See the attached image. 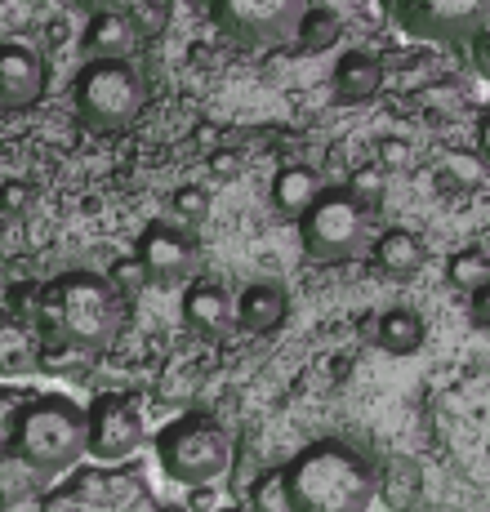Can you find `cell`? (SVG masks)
I'll return each instance as SVG.
<instances>
[{"mask_svg": "<svg viewBox=\"0 0 490 512\" xmlns=\"http://www.w3.org/2000/svg\"><path fill=\"white\" fill-rule=\"evenodd\" d=\"M143 41V18L134 9H98L81 27L85 58H130Z\"/></svg>", "mask_w": 490, "mask_h": 512, "instance_id": "12", "label": "cell"}, {"mask_svg": "<svg viewBox=\"0 0 490 512\" xmlns=\"http://www.w3.org/2000/svg\"><path fill=\"white\" fill-rule=\"evenodd\" d=\"M450 277H455L459 285H482V281H490V268H486V259L482 254H455V263H450Z\"/></svg>", "mask_w": 490, "mask_h": 512, "instance_id": "23", "label": "cell"}, {"mask_svg": "<svg viewBox=\"0 0 490 512\" xmlns=\"http://www.w3.org/2000/svg\"><path fill=\"white\" fill-rule=\"evenodd\" d=\"M170 205H174V214L183 219V228H196V223L205 219V192L201 187H179V192L170 196Z\"/></svg>", "mask_w": 490, "mask_h": 512, "instance_id": "22", "label": "cell"}, {"mask_svg": "<svg viewBox=\"0 0 490 512\" xmlns=\"http://www.w3.org/2000/svg\"><path fill=\"white\" fill-rule=\"evenodd\" d=\"M9 401H14V392L0 388V464L9 459Z\"/></svg>", "mask_w": 490, "mask_h": 512, "instance_id": "27", "label": "cell"}, {"mask_svg": "<svg viewBox=\"0 0 490 512\" xmlns=\"http://www.w3.org/2000/svg\"><path fill=\"white\" fill-rule=\"evenodd\" d=\"M245 499H250V512H290V495H286V477H281V468L263 472V477L245 490Z\"/></svg>", "mask_w": 490, "mask_h": 512, "instance_id": "20", "label": "cell"}, {"mask_svg": "<svg viewBox=\"0 0 490 512\" xmlns=\"http://www.w3.org/2000/svg\"><path fill=\"white\" fill-rule=\"evenodd\" d=\"M156 464L174 486H214L232 468V441L210 415H183L156 432Z\"/></svg>", "mask_w": 490, "mask_h": 512, "instance_id": "5", "label": "cell"}, {"mask_svg": "<svg viewBox=\"0 0 490 512\" xmlns=\"http://www.w3.org/2000/svg\"><path fill=\"white\" fill-rule=\"evenodd\" d=\"M335 41H339V14H335V9H312L308 5V14H303L294 45L308 49V54H321V49L335 45Z\"/></svg>", "mask_w": 490, "mask_h": 512, "instance_id": "19", "label": "cell"}, {"mask_svg": "<svg viewBox=\"0 0 490 512\" xmlns=\"http://www.w3.org/2000/svg\"><path fill=\"white\" fill-rule=\"evenodd\" d=\"M424 241L406 228H388L384 236L375 241V263L388 272V277H415L424 268Z\"/></svg>", "mask_w": 490, "mask_h": 512, "instance_id": "17", "label": "cell"}, {"mask_svg": "<svg viewBox=\"0 0 490 512\" xmlns=\"http://www.w3.org/2000/svg\"><path fill=\"white\" fill-rule=\"evenodd\" d=\"M147 103V81L130 58H85L72 76V107L90 130H125Z\"/></svg>", "mask_w": 490, "mask_h": 512, "instance_id": "4", "label": "cell"}, {"mask_svg": "<svg viewBox=\"0 0 490 512\" xmlns=\"http://www.w3.org/2000/svg\"><path fill=\"white\" fill-rule=\"evenodd\" d=\"M143 415L125 392H98L85 406V455L98 464H121L143 446Z\"/></svg>", "mask_w": 490, "mask_h": 512, "instance_id": "9", "label": "cell"}, {"mask_svg": "<svg viewBox=\"0 0 490 512\" xmlns=\"http://www.w3.org/2000/svg\"><path fill=\"white\" fill-rule=\"evenodd\" d=\"M143 0H76V9H85V14H98V9H134L139 14Z\"/></svg>", "mask_w": 490, "mask_h": 512, "instance_id": "28", "label": "cell"}, {"mask_svg": "<svg viewBox=\"0 0 490 512\" xmlns=\"http://www.w3.org/2000/svg\"><path fill=\"white\" fill-rule=\"evenodd\" d=\"M464 54H468V63H473V67H477V72H482V76H486V81H490V23L482 27V36H477V41H473V45H468V49H464Z\"/></svg>", "mask_w": 490, "mask_h": 512, "instance_id": "25", "label": "cell"}, {"mask_svg": "<svg viewBox=\"0 0 490 512\" xmlns=\"http://www.w3.org/2000/svg\"><path fill=\"white\" fill-rule=\"evenodd\" d=\"M183 321L205 334V339H228L232 326H237V308H232V294L223 290L219 281L196 277L183 294Z\"/></svg>", "mask_w": 490, "mask_h": 512, "instance_id": "13", "label": "cell"}, {"mask_svg": "<svg viewBox=\"0 0 490 512\" xmlns=\"http://www.w3.org/2000/svg\"><path fill=\"white\" fill-rule=\"evenodd\" d=\"M232 308H237V330L268 334V330H277L281 321H286L290 299H286V290H281L277 281H254V285H245L237 299H232Z\"/></svg>", "mask_w": 490, "mask_h": 512, "instance_id": "14", "label": "cell"}, {"mask_svg": "<svg viewBox=\"0 0 490 512\" xmlns=\"http://www.w3.org/2000/svg\"><path fill=\"white\" fill-rule=\"evenodd\" d=\"M214 512H245V508H214Z\"/></svg>", "mask_w": 490, "mask_h": 512, "instance_id": "32", "label": "cell"}, {"mask_svg": "<svg viewBox=\"0 0 490 512\" xmlns=\"http://www.w3.org/2000/svg\"><path fill=\"white\" fill-rule=\"evenodd\" d=\"M312 0H205L210 23L228 45L259 54V49H281L299 36V23Z\"/></svg>", "mask_w": 490, "mask_h": 512, "instance_id": "7", "label": "cell"}, {"mask_svg": "<svg viewBox=\"0 0 490 512\" xmlns=\"http://www.w3.org/2000/svg\"><path fill=\"white\" fill-rule=\"evenodd\" d=\"M49 90V63L23 41H0V112H27Z\"/></svg>", "mask_w": 490, "mask_h": 512, "instance_id": "11", "label": "cell"}, {"mask_svg": "<svg viewBox=\"0 0 490 512\" xmlns=\"http://www.w3.org/2000/svg\"><path fill=\"white\" fill-rule=\"evenodd\" d=\"M9 459L41 486L72 472L85 459V406H76L63 392H14Z\"/></svg>", "mask_w": 490, "mask_h": 512, "instance_id": "2", "label": "cell"}, {"mask_svg": "<svg viewBox=\"0 0 490 512\" xmlns=\"http://www.w3.org/2000/svg\"><path fill=\"white\" fill-rule=\"evenodd\" d=\"M290 512H370L375 472L343 441H312L281 468Z\"/></svg>", "mask_w": 490, "mask_h": 512, "instance_id": "3", "label": "cell"}, {"mask_svg": "<svg viewBox=\"0 0 490 512\" xmlns=\"http://www.w3.org/2000/svg\"><path fill=\"white\" fill-rule=\"evenodd\" d=\"M294 223H299L303 254L317 263L357 259L361 241H366V210L348 196V187H321Z\"/></svg>", "mask_w": 490, "mask_h": 512, "instance_id": "8", "label": "cell"}, {"mask_svg": "<svg viewBox=\"0 0 490 512\" xmlns=\"http://www.w3.org/2000/svg\"><path fill=\"white\" fill-rule=\"evenodd\" d=\"M482 152H486V161H490V112H486V121H482Z\"/></svg>", "mask_w": 490, "mask_h": 512, "instance_id": "31", "label": "cell"}, {"mask_svg": "<svg viewBox=\"0 0 490 512\" xmlns=\"http://www.w3.org/2000/svg\"><path fill=\"white\" fill-rule=\"evenodd\" d=\"M330 85H335L339 103H370V98L384 90V67H379V58L366 54V49H348L335 63Z\"/></svg>", "mask_w": 490, "mask_h": 512, "instance_id": "15", "label": "cell"}, {"mask_svg": "<svg viewBox=\"0 0 490 512\" xmlns=\"http://www.w3.org/2000/svg\"><path fill=\"white\" fill-rule=\"evenodd\" d=\"M36 330L41 339L72 352L112 348L125 330V294L116 281L94 272H63L36 290Z\"/></svg>", "mask_w": 490, "mask_h": 512, "instance_id": "1", "label": "cell"}, {"mask_svg": "<svg viewBox=\"0 0 490 512\" xmlns=\"http://www.w3.org/2000/svg\"><path fill=\"white\" fill-rule=\"evenodd\" d=\"M348 196L361 205V210H379V201H384V170H357L348 179Z\"/></svg>", "mask_w": 490, "mask_h": 512, "instance_id": "21", "label": "cell"}, {"mask_svg": "<svg viewBox=\"0 0 490 512\" xmlns=\"http://www.w3.org/2000/svg\"><path fill=\"white\" fill-rule=\"evenodd\" d=\"M379 14L410 41L468 49L490 23V0H379Z\"/></svg>", "mask_w": 490, "mask_h": 512, "instance_id": "6", "label": "cell"}, {"mask_svg": "<svg viewBox=\"0 0 490 512\" xmlns=\"http://www.w3.org/2000/svg\"><path fill=\"white\" fill-rule=\"evenodd\" d=\"M134 263L147 281L156 285H174L183 277H196L201 268V245H196L192 228L183 223H147L134 245Z\"/></svg>", "mask_w": 490, "mask_h": 512, "instance_id": "10", "label": "cell"}, {"mask_svg": "<svg viewBox=\"0 0 490 512\" xmlns=\"http://www.w3.org/2000/svg\"><path fill=\"white\" fill-rule=\"evenodd\" d=\"M214 170H219V174H232V170H237V156H214Z\"/></svg>", "mask_w": 490, "mask_h": 512, "instance_id": "30", "label": "cell"}, {"mask_svg": "<svg viewBox=\"0 0 490 512\" xmlns=\"http://www.w3.org/2000/svg\"><path fill=\"white\" fill-rule=\"evenodd\" d=\"M317 192H321V179L308 165H286V170H277V179H272V205H277V214H286V219H299Z\"/></svg>", "mask_w": 490, "mask_h": 512, "instance_id": "18", "label": "cell"}, {"mask_svg": "<svg viewBox=\"0 0 490 512\" xmlns=\"http://www.w3.org/2000/svg\"><path fill=\"white\" fill-rule=\"evenodd\" d=\"M415 152L406 139H379V170H410Z\"/></svg>", "mask_w": 490, "mask_h": 512, "instance_id": "24", "label": "cell"}, {"mask_svg": "<svg viewBox=\"0 0 490 512\" xmlns=\"http://www.w3.org/2000/svg\"><path fill=\"white\" fill-rule=\"evenodd\" d=\"M23 196H27V187H23V183H5V187H0V201H9V205H18Z\"/></svg>", "mask_w": 490, "mask_h": 512, "instance_id": "29", "label": "cell"}, {"mask_svg": "<svg viewBox=\"0 0 490 512\" xmlns=\"http://www.w3.org/2000/svg\"><path fill=\"white\" fill-rule=\"evenodd\" d=\"M375 339H379V348L384 352H392V357H415V352L424 348V339H428V326H424L419 312L388 308L384 317H379V326H375Z\"/></svg>", "mask_w": 490, "mask_h": 512, "instance_id": "16", "label": "cell"}, {"mask_svg": "<svg viewBox=\"0 0 490 512\" xmlns=\"http://www.w3.org/2000/svg\"><path fill=\"white\" fill-rule=\"evenodd\" d=\"M468 308H473V321H477V326H490V281L473 285V299H468Z\"/></svg>", "mask_w": 490, "mask_h": 512, "instance_id": "26", "label": "cell"}]
</instances>
